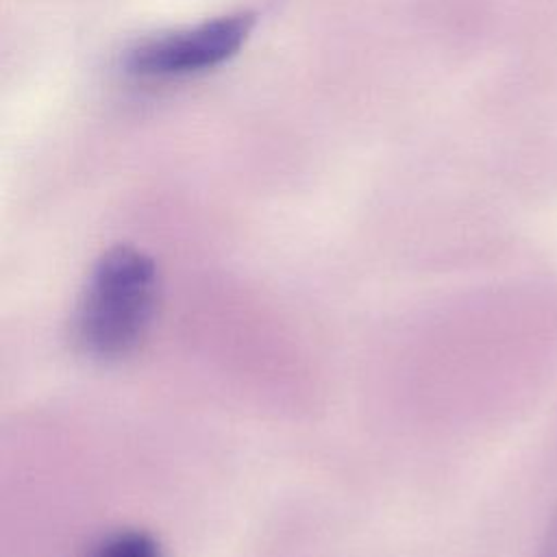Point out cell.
<instances>
[{
	"mask_svg": "<svg viewBox=\"0 0 557 557\" xmlns=\"http://www.w3.org/2000/svg\"><path fill=\"white\" fill-rule=\"evenodd\" d=\"M157 268L131 246L107 250L81 296L74 335L91 357H122L146 335L157 309Z\"/></svg>",
	"mask_w": 557,
	"mask_h": 557,
	"instance_id": "6da1fadb",
	"label": "cell"
},
{
	"mask_svg": "<svg viewBox=\"0 0 557 557\" xmlns=\"http://www.w3.org/2000/svg\"><path fill=\"white\" fill-rule=\"evenodd\" d=\"M252 24V13H233L194 28L146 39L128 50L124 67L128 74L146 81L185 78L213 70L237 54Z\"/></svg>",
	"mask_w": 557,
	"mask_h": 557,
	"instance_id": "7a4b0ae2",
	"label": "cell"
},
{
	"mask_svg": "<svg viewBox=\"0 0 557 557\" xmlns=\"http://www.w3.org/2000/svg\"><path fill=\"white\" fill-rule=\"evenodd\" d=\"M87 557H161V548L141 531H117L102 537Z\"/></svg>",
	"mask_w": 557,
	"mask_h": 557,
	"instance_id": "3957f363",
	"label": "cell"
}]
</instances>
